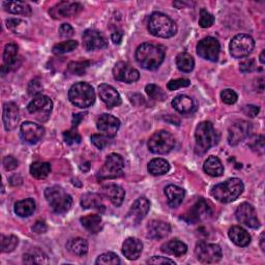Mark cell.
Here are the masks:
<instances>
[{
    "instance_id": "obj_46",
    "label": "cell",
    "mask_w": 265,
    "mask_h": 265,
    "mask_svg": "<svg viewBox=\"0 0 265 265\" xmlns=\"http://www.w3.org/2000/svg\"><path fill=\"white\" fill-rule=\"evenodd\" d=\"M8 28L16 34H22L26 31L27 24L20 19H9L7 20Z\"/></svg>"
},
{
    "instance_id": "obj_54",
    "label": "cell",
    "mask_w": 265,
    "mask_h": 265,
    "mask_svg": "<svg viewBox=\"0 0 265 265\" xmlns=\"http://www.w3.org/2000/svg\"><path fill=\"white\" fill-rule=\"evenodd\" d=\"M149 264H157V265H163V264H172L175 265L174 260H171L167 257H161V256H153L148 261Z\"/></svg>"
},
{
    "instance_id": "obj_55",
    "label": "cell",
    "mask_w": 265,
    "mask_h": 265,
    "mask_svg": "<svg viewBox=\"0 0 265 265\" xmlns=\"http://www.w3.org/2000/svg\"><path fill=\"white\" fill-rule=\"evenodd\" d=\"M4 166L8 171L14 170L18 167V161L16 160L14 156L8 155V156L5 157V160H4Z\"/></svg>"
},
{
    "instance_id": "obj_16",
    "label": "cell",
    "mask_w": 265,
    "mask_h": 265,
    "mask_svg": "<svg viewBox=\"0 0 265 265\" xmlns=\"http://www.w3.org/2000/svg\"><path fill=\"white\" fill-rule=\"evenodd\" d=\"M113 77L120 82L134 83L139 80L140 73L128 63L119 62L113 68Z\"/></svg>"
},
{
    "instance_id": "obj_41",
    "label": "cell",
    "mask_w": 265,
    "mask_h": 265,
    "mask_svg": "<svg viewBox=\"0 0 265 265\" xmlns=\"http://www.w3.org/2000/svg\"><path fill=\"white\" fill-rule=\"evenodd\" d=\"M23 261L27 264H45L48 263V258L42 251L35 249L24 254Z\"/></svg>"
},
{
    "instance_id": "obj_59",
    "label": "cell",
    "mask_w": 265,
    "mask_h": 265,
    "mask_svg": "<svg viewBox=\"0 0 265 265\" xmlns=\"http://www.w3.org/2000/svg\"><path fill=\"white\" fill-rule=\"evenodd\" d=\"M32 230H33L35 233H37V234H42V233H45V232L48 230V227H47V225H46L45 222H43V221H37V222L33 225Z\"/></svg>"
},
{
    "instance_id": "obj_57",
    "label": "cell",
    "mask_w": 265,
    "mask_h": 265,
    "mask_svg": "<svg viewBox=\"0 0 265 265\" xmlns=\"http://www.w3.org/2000/svg\"><path fill=\"white\" fill-rule=\"evenodd\" d=\"M59 34L65 38L72 37L74 35V28L70 24H63L59 28Z\"/></svg>"
},
{
    "instance_id": "obj_21",
    "label": "cell",
    "mask_w": 265,
    "mask_h": 265,
    "mask_svg": "<svg viewBox=\"0 0 265 265\" xmlns=\"http://www.w3.org/2000/svg\"><path fill=\"white\" fill-rule=\"evenodd\" d=\"M98 95L109 108L117 107L121 104V97L118 91L111 85L106 83H103L98 86Z\"/></svg>"
},
{
    "instance_id": "obj_15",
    "label": "cell",
    "mask_w": 265,
    "mask_h": 265,
    "mask_svg": "<svg viewBox=\"0 0 265 265\" xmlns=\"http://www.w3.org/2000/svg\"><path fill=\"white\" fill-rule=\"evenodd\" d=\"M82 6L78 3H70V2H63L55 5L50 9L49 14L54 19H64V18H72L77 16L81 10Z\"/></svg>"
},
{
    "instance_id": "obj_52",
    "label": "cell",
    "mask_w": 265,
    "mask_h": 265,
    "mask_svg": "<svg viewBox=\"0 0 265 265\" xmlns=\"http://www.w3.org/2000/svg\"><path fill=\"white\" fill-rule=\"evenodd\" d=\"M191 81L188 79H176V80H171L168 84L167 87L169 90H176L179 88H185L190 86Z\"/></svg>"
},
{
    "instance_id": "obj_40",
    "label": "cell",
    "mask_w": 265,
    "mask_h": 265,
    "mask_svg": "<svg viewBox=\"0 0 265 265\" xmlns=\"http://www.w3.org/2000/svg\"><path fill=\"white\" fill-rule=\"evenodd\" d=\"M51 172L49 163L35 162L30 166V174L36 179H45Z\"/></svg>"
},
{
    "instance_id": "obj_36",
    "label": "cell",
    "mask_w": 265,
    "mask_h": 265,
    "mask_svg": "<svg viewBox=\"0 0 265 265\" xmlns=\"http://www.w3.org/2000/svg\"><path fill=\"white\" fill-rule=\"evenodd\" d=\"M4 8L7 12L14 15H22V16H30L31 8L26 3L21 2H5L3 4Z\"/></svg>"
},
{
    "instance_id": "obj_22",
    "label": "cell",
    "mask_w": 265,
    "mask_h": 265,
    "mask_svg": "<svg viewBox=\"0 0 265 265\" xmlns=\"http://www.w3.org/2000/svg\"><path fill=\"white\" fill-rule=\"evenodd\" d=\"M19 108L15 103H6L4 105V113L3 120L5 125V129L7 131H13L16 129L19 123Z\"/></svg>"
},
{
    "instance_id": "obj_1",
    "label": "cell",
    "mask_w": 265,
    "mask_h": 265,
    "mask_svg": "<svg viewBox=\"0 0 265 265\" xmlns=\"http://www.w3.org/2000/svg\"><path fill=\"white\" fill-rule=\"evenodd\" d=\"M165 48L160 45L144 43L136 50V60L141 68L154 71L160 68L165 59Z\"/></svg>"
},
{
    "instance_id": "obj_34",
    "label": "cell",
    "mask_w": 265,
    "mask_h": 265,
    "mask_svg": "<svg viewBox=\"0 0 265 265\" xmlns=\"http://www.w3.org/2000/svg\"><path fill=\"white\" fill-rule=\"evenodd\" d=\"M82 226L90 233H97L103 228V221L98 215H88L80 219Z\"/></svg>"
},
{
    "instance_id": "obj_6",
    "label": "cell",
    "mask_w": 265,
    "mask_h": 265,
    "mask_svg": "<svg viewBox=\"0 0 265 265\" xmlns=\"http://www.w3.org/2000/svg\"><path fill=\"white\" fill-rule=\"evenodd\" d=\"M71 103L78 108H88L95 101V92L91 85L86 82L75 83L69 90Z\"/></svg>"
},
{
    "instance_id": "obj_51",
    "label": "cell",
    "mask_w": 265,
    "mask_h": 265,
    "mask_svg": "<svg viewBox=\"0 0 265 265\" xmlns=\"http://www.w3.org/2000/svg\"><path fill=\"white\" fill-rule=\"evenodd\" d=\"M64 139H65V142L70 144V145L79 144L81 142V136L79 135V133H77L74 130L65 132L64 133Z\"/></svg>"
},
{
    "instance_id": "obj_5",
    "label": "cell",
    "mask_w": 265,
    "mask_h": 265,
    "mask_svg": "<svg viewBox=\"0 0 265 265\" xmlns=\"http://www.w3.org/2000/svg\"><path fill=\"white\" fill-rule=\"evenodd\" d=\"M45 197L56 214H66L73 204L72 197L60 187H50L45 191Z\"/></svg>"
},
{
    "instance_id": "obj_44",
    "label": "cell",
    "mask_w": 265,
    "mask_h": 265,
    "mask_svg": "<svg viewBox=\"0 0 265 265\" xmlns=\"http://www.w3.org/2000/svg\"><path fill=\"white\" fill-rule=\"evenodd\" d=\"M19 243V239L15 235H2V251L4 253L13 252Z\"/></svg>"
},
{
    "instance_id": "obj_19",
    "label": "cell",
    "mask_w": 265,
    "mask_h": 265,
    "mask_svg": "<svg viewBox=\"0 0 265 265\" xmlns=\"http://www.w3.org/2000/svg\"><path fill=\"white\" fill-rule=\"evenodd\" d=\"M96 128L103 135L113 138L120 128V121L113 115L103 114L97 119Z\"/></svg>"
},
{
    "instance_id": "obj_20",
    "label": "cell",
    "mask_w": 265,
    "mask_h": 265,
    "mask_svg": "<svg viewBox=\"0 0 265 265\" xmlns=\"http://www.w3.org/2000/svg\"><path fill=\"white\" fill-rule=\"evenodd\" d=\"M45 130L42 126L31 121H25L21 125L20 135L21 138L29 144L37 143L44 136Z\"/></svg>"
},
{
    "instance_id": "obj_33",
    "label": "cell",
    "mask_w": 265,
    "mask_h": 265,
    "mask_svg": "<svg viewBox=\"0 0 265 265\" xmlns=\"http://www.w3.org/2000/svg\"><path fill=\"white\" fill-rule=\"evenodd\" d=\"M67 249L73 255L82 257V256H85L88 252V242L86 241V239L81 237L72 238L68 241Z\"/></svg>"
},
{
    "instance_id": "obj_53",
    "label": "cell",
    "mask_w": 265,
    "mask_h": 265,
    "mask_svg": "<svg viewBox=\"0 0 265 265\" xmlns=\"http://www.w3.org/2000/svg\"><path fill=\"white\" fill-rule=\"evenodd\" d=\"M42 90H43V86L38 80H33L28 85V93L30 95H33L34 97L37 95H40Z\"/></svg>"
},
{
    "instance_id": "obj_2",
    "label": "cell",
    "mask_w": 265,
    "mask_h": 265,
    "mask_svg": "<svg viewBox=\"0 0 265 265\" xmlns=\"http://www.w3.org/2000/svg\"><path fill=\"white\" fill-rule=\"evenodd\" d=\"M149 32L157 37L170 38L177 32V26L175 22L163 13H153L148 20Z\"/></svg>"
},
{
    "instance_id": "obj_35",
    "label": "cell",
    "mask_w": 265,
    "mask_h": 265,
    "mask_svg": "<svg viewBox=\"0 0 265 265\" xmlns=\"http://www.w3.org/2000/svg\"><path fill=\"white\" fill-rule=\"evenodd\" d=\"M170 170V164L164 158H153L148 164V172L153 176L166 174Z\"/></svg>"
},
{
    "instance_id": "obj_23",
    "label": "cell",
    "mask_w": 265,
    "mask_h": 265,
    "mask_svg": "<svg viewBox=\"0 0 265 265\" xmlns=\"http://www.w3.org/2000/svg\"><path fill=\"white\" fill-rule=\"evenodd\" d=\"M149 208H150V202L144 197L139 198L131 206L128 216L133 222L138 223L147 215Z\"/></svg>"
},
{
    "instance_id": "obj_49",
    "label": "cell",
    "mask_w": 265,
    "mask_h": 265,
    "mask_svg": "<svg viewBox=\"0 0 265 265\" xmlns=\"http://www.w3.org/2000/svg\"><path fill=\"white\" fill-rule=\"evenodd\" d=\"M91 142L96 148L104 149L106 146L109 145V137L103 134H94L91 136Z\"/></svg>"
},
{
    "instance_id": "obj_62",
    "label": "cell",
    "mask_w": 265,
    "mask_h": 265,
    "mask_svg": "<svg viewBox=\"0 0 265 265\" xmlns=\"http://www.w3.org/2000/svg\"><path fill=\"white\" fill-rule=\"evenodd\" d=\"M260 246H261L262 251L264 252V250H265V247H264V233H262L261 236H260Z\"/></svg>"
},
{
    "instance_id": "obj_56",
    "label": "cell",
    "mask_w": 265,
    "mask_h": 265,
    "mask_svg": "<svg viewBox=\"0 0 265 265\" xmlns=\"http://www.w3.org/2000/svg\"><path fill=\"white\" fill-rule=\"evenodd\" d=\"M256 70V65L253 59H247L240 64V71L244 74L252 73Z\"/></svg>"
},
{
    "instance_id": "obj_63",
    "label": "cell",
    "mask_w": 265,
    "mask_h": 265,
    "mask_svg": "<svg viewBox=\"0 0 265 265\" xmlns=\"http://www.w3.org/2000/svg\"><path fill=\"white\" fill-rule=\"evenodd\" d=\"M260 63H261L262 65H264V63H265V60H264V51H262L261 55H260Z\"/></svg>"
},
{
    "instance_id": "obj_11",
    "label": "cell",
    "mask_w": 265,
    "mask_h": 265,
    "mask_svg": "<svg viewBox=\"0 0 265 265\" xmlns=\"http://www.w3.org/2000/svg\"><path fill=\"white\" fill-rule=\"evenodd\" d=\"M221 45L219 40L213 36L204 37L197 45V54L209 62H217L219 59Z\"/></svg>"
},
{
    "instance_id": "obj_26",
    "label": "cell",
    "mask_w": 265,
    "mask_h": 265,
    "mask_svg": "<svg viewBox=\"0 0 265 265\" xmlns=\"http://www.w3.org/2000/svg\"><path fill=\"white\" fill-rule=\"evenodd\" d=\"M143 250V243L141 240L135 237H129L123 244V254L129 260H137Z\"/></svg>"
},
{
    "instance_id": "obj_61",
    "label": "cell",
    "mask_w": 265,
    "mask_h": 265,
    "mask_svg": "<svg viewBox=\"0 0 265 265\" xmlns=\"http://www.w3.org/2000/svg\"><path fill=\"white\" fill-rule=\"evenodd\" d=\"M82 119H83V115L82 114H74V117H73V128L74 129L77 128Z\"/></svg>"
},
{
    "instance_id": "obj_12",
    "label": "cell",
    "mask_w": 265,
    "mask_h": 265,
    "mask_svg": "<svg viewBox=\"0 0 265 265\" xmlns=\"http://www.w3.org/2000/svg\"><path fill=\"white\" fill-rule=\"evenodd\" d=\"M195 254L198 260L205 264L217 263L222 259V249L220 246L215 243L201 242L197 244Z\"/></svg>"
},
{
    "instance_id": "obj_3",
    "label": "cell",
    "mask_w": 265,
    "mask_h": 265,
    "mask_svg": "<svg viewBox=\"0 0 265 265\" xmlns=\"http://www.w3.org/2000/svg\"><path fill=\"white\" fill-rule=\"evenodd\" d=\"M243 189V182L239 178H230L211 189V196L221 203H230L242 194Z\"/></svg>"
},
{
    "instance_id": "obj_14",
    "label": "cell",
    "mask_w": 265,
    "mask_h": 265,
    "mask_svg": "<svg viewBox=\"0 0 265 265\" xmlns=\"http://www.w3.org/2000/svg\"><path fill=\"white\" fill-rule=\"evenodd\" d=\"M252 133V125L246 120L235 121L228 130V142L231 146H236L246 140Z\"/></svg>"
},
{
    "instance_id": "obj_29",
    "label": "cell",
    "mask_w": 265,
    "mask_h": 265,
    "mask_svg": "<svg viewBox=\"0 0 265 265\" xmlns=\"http://www.w3.org/2000/svg\"><path fill=\"white\" fill-rule=\"evenodd\" d=\"M231 241L238 247H247L251 242V236L247 230L239 226H233L228 232Z\"/></svg>"
},
{
    "instance_id": "obj_43",
    "label": "cell",
    "mask_w": 265,
    "mask_h": 265,
    "mask_svg": "<svg viewBox=\"0 0 265 265\" xmlns=\"http://www.w3.org/2000/svg\"><path fill=\"white\" fill-rule=\"evenodd\" d=\"M95 264L117 265V264H120V259L116 254H114L112 252H108V253H104V254L99 255L97 257V259L95 260Z\"/></svg>"
},
{
    "instance_id": "obj_60",
    "label": "cell",
    "mask_w": 265,
    "mask_h": 265,
    "mask_svg": "<svg viewBox=\"0 0 265 265\" xmlns=\"http://www.w3.org/2000/svg\"><path fill=\"white\" fill-rule=\"evenodd\" d=\"M123 36H124V33L123 31H115L112 33V40L114 44H120L121 40H123Z\"/></svg>"
},
{
    "instance_id": "obj_48",
    "label": "cell",
    "mask_w": 265,
    "mask_h": 265,
    "mask_svg": "<svg viewBox=\"0 0 265 265\" xmlns=\"http://www.w3.org/2000/svg\"><path fill=\"white\" fill-rule=\"evenodd\" d=\"M214 23H215V17L210 13H208L205 9H201L199 25L202 28H207V27H210L211 25H214Z\"/></svg>"
},
{
    "instance_id": "obj_27",
    "label": "cell",
    "mask_w": 265,
    "mask_h": 265,
    "mask_svg": "<svg viewBox=\"0 0 265 265\" xmlns=\"http://www.w3.org/2000/svg\"><path fill=\"white\" fill-rule=\"evenodd\" d=\"M165 195L167 197L169 206L172 208H176L182 203L186 192L184 189H181L177 186L170 185L165 189Z\"/></svg>"
},
{
    "instance_id": "obj_28",
    "label": "cell",
    "mask_w": 265,
    "mask_h": 265,
    "mask_svg": "<svg viewBox=\"0 0 265 265\" xmlns=\"http://www.w3.org/2000/svg\"><path fill=\"white\" fill-rule=\"evenodd\" d=\"M173 108L180 114H189L195 110L194 100L185 94L177 95L172 100Z\"/></svg>"
},
{
    "instance_id": "obj_32",
    "label": "cell",
    "mask_w": 265,
    "mask_h": 265,
    "mask_svg": "<svg viewBox=\"0 0 265 265\" xmlns=\"http://www.w3.org/2000/svg\"><path fill=\"white\" fill-rule=\"evenodd\" d=\"M35 211V202L33 199L20 200L15 204V213L21 218H28Z\"/></svg>"
},
{
    "instance_id": "obj_58",
    "label": "cell",
    "mask_w": 265,
    "mask_h": 265,
    "mask_svg": "<svg viewBox=\"0 0 265 265\" xmlns=\"http://www.w3.org/2000/svg\"><path fill=\"white\" fill-rule=\"evenodd\" d=\"M260 109L258 106H254V105H248L243 108V112L247 116L249 117H255L258 115Z\"/></svg>"
},
{
    "instance_id": "obj_9",
    "label": "cell",
    "mask_w": 265,
    "mask_h": 265,
    "mask_svg": "<svg viewBox=\"0 0 265 265\" xmlns=\"http://www.w3.org/2000/svg\"><path fill=\"white\" fill-rule=\"evenodd\" d=\"M28 112L33 115L35 119L40 123H45L49 119L52 109H53V101L52 99L44 94L35 96L28 105Z\"/></svg>"
},
{
    "instance_id": "obj_4",
    "label": "cell",
    "mask_w": 265,
    "mask_h": 265,
    "mask_svg": "<svg viewBox=\"0 0 265 265\" xmlns=\"http://www.w3.org/2000/svg\"><path fill=\"white\" fill-rule=\"evenodd\" d=\"M196 150L198 153H205L213 146L218 143V135L213 126L209 121H203L199 124L195 131Z\"/></svg>"
},
{
    "instance_id": "obj_24",
    "label": "cell",
    "mask_w": 265,
    "mask_h": 265,
    "mask_svg": "<svg viewBox=\"0 0 265 265\" xmlns=\"http://www.w3.org/2000/svg\"><path fill=\"white\" fill-rule=\"evenodd\" d=\"M171 231V227L164 221H151L147 225V236L152 239H162Z\"/></svg>"
},
{
    "instance_id": "obj_50",
    "label": "cell",
    "mask_w": 265,
    "mask_h": 265,
    "mask_svg": "<svg viewBox=\"0 0 265 265\" xmlns=\"http://www.w3.org/2000/svg\"><path fill=\"white\" fill-rule=\"evenodd\" d=\"M221 98H222V100L225 104L233 105V104H235L237 101L238 96H237V93L234 90H232V89H225L221 93Z\"/></svg>"
},
{
    "instance_id": "obj_38",
    "label": "cell",
    "mask_w": 265,
    "mask_h": 265,
    "mask_svg": "<svg viewBox=\"0 0 265 265\" xmlns=\"http://www.w3.org/2000/svg\"><path fill=\"white\" fill-rule=\"evenodd\" d=\"M176 66L179 71L184 73H191L194 70L195 60L189 53L182 52L176 56Z\"/></svg>"
},
{
    "instance_id": "obj_39",
    "label": "cell",
    "mask_w": 265,
    "mask_h": 265,
    "mask_svg": "<svg viewBox=\"0 0 265 265\" xmlns=\"http://www.w3.org/2000/svg\"><path fill=\"white\" fill-rule=\"evenodd\" d=\"M17 56H18V46L15 43L8 44L4 52L5 67H8L9 69L14 67L17 62Z\"/></svg>"
},
{
    "instance_id": "obj_17",
    "label": "cell",
    "mask_w": 265,
    "mask_h": 265,
    "mask_svg": "<svg viewBox=\"0 0 265 265\" xmlns=\"http://www.w3.org/2000/svg\"><path fill=\"white\" fill-rule=\"evenodd\" d=\"M211 214H213V210H211L208 202H206L204 199H199L185 216V220L189 223H197L207 219L211 216Z\"/></svg>"
},
{
    "instance_id": "obj_31",
    "label": "cell",
    "mask_w": 265,
    "mask_h": 265,
    "mask_svg": "<svg viewBox=\"0 0 265 265\" xmlns=\"http://www.w3.org/2000/svg\"><path fill=\"white\" fill-rule=\"evenodd\" d=\"M187 244L178 239H172L162 246V252L175 257H181L187 253Z\"/></svg>"
},
{
    "instance_id": "obj_10",
    "label": "cell",
    "mask_w": 265,
    "mask_h": 265,
    "mask_svg": "<svg viewBox=\"0 0 265 265\" xmlns=\"http://www.w3.org/2000/svg\"><path fill=\"white\" fill-rule=\"evenodd\" d=\"M255 47L254 38L249 34H237L230 42V54L234 58L249 56Z\"/></svg>"
},
{
    "instance_id": "obj_25",
    "label": "cell",
    "mask_w": 265,
    "mask_h": 265,
    "mask_svg": "<svg viewBox=\"0 0 265 265\" xmlns=\"http://www.w3.org/2000/svg\"><path fill=\"white\" fill-rule=\"evenodd\" d=\"M101 192L104 196L107 199H109V201L115 206H120L126 197L125 190L121 187L113 184L104 186L101 188Z\"/></svg>"
},
{
    "instance_id": "obj_7",
    "label": "cell",
    "mask_w": 265,
    "mask_h": 265,
    "mask_svg": "<svg viewBox=\"0 0 265 265\" xmlns=\"http://www.w3.org/2000/svg\"><path fill=\"white\" fill-rule=\"evenodd\" d=\"M125 168V161L121 155L117 153H111L106 158V162L97 173V177L100 180L113 179L123 175Z\"/></svg>"
},
{
    "instance_id": "obj_8",
    "label": "cell",
    "mask_w": 265,
    "mask_h": 265,
    "mask_svg": "<svg viewBox=\"0 0 265 265\" xmlns=\"http://www.w3.org/2000/svg\"><path fill=\"white\" fill-rule=\"evenodd\" d=\"M175 146L174 137L167 131L154 133L148 141V149L155 154H166Z\"/></svg>"
},
{
    "instance_id": "obj_37",
    "label": "cell",
    "mask_w": 265,
    "mask_h": 265,
    "mask_svg": "<svg viewBox=\"0 0 265 265\" xmlns=\"http://www.w3.org/2000/svg\"><path fill=\"white\" fill-rule=\"evenodd\" d=\"M81 205L85 209H99L104 207L101 197L95 193L84 194L81 198Z\"/></svg>"
},
{
    "instance_id": "obj_18",
    "label": "cell",
    "mask_w": 265,
    "mask_h": 265,
    "mask_svg": "<svg viewBox=\"0 0 265 265\" xmlns=\"http://www.w3.org/2000/svg\"><path fill=\"white\" fill-rule=\"evenodd\" d=\"M83 47L87 51H95L100 50L108 46V42L106 37L97 30L87 29L83 33Z\"/></svg>"
},
{
    "instance_id": "obj_45",
    "label": "cell",
    "mask_w": 265,
    "mask_h": 265,
    "mask_svg": "<svg viewBox=\"0 0 265 265\" xmlns=\"http://www.w3.org/2000/svg\"><path fill=\"white\" fill-rule=\"evenodd\" d=\"M145 91L151 98L155 100H165L166 98V93L164 92V90L155 84L146 85Z\"/></svg>"
},
{
    "instance_id": "obj_47",
    "label": "cell",
    "mask_w": 265,
    "mask_h": 265,
    "mask_svg": "<svg viewBox=\"0 0 265 265\" xmlns=\"http://www.w3.org/2000/svg\"><path fill=\"white\" fill-rule=\"evenodd\" d=\"M90 63L89 62H76V63H71L69 65V72L73 75H77V76H81L83 74H85L87 68L89 67Z\"/></svg>"
},
{
    "instance_id": "obj_30",
    "label": "cell",
    "mask_w": 265,
    "mask_h": 265,
    "mask_svg": "<svg viewBox=\"0 0 265 265\" xmlns=\"http://www.w3.org/2000/svg\"><path fill=\"white\" fill-rule=\"evenodd\" d=\"M203 170L209 176L219 177L224 173V166L217 156H209L203 165Z\"/></svg>"
},
{
    "instance_id": "obj_42",
    "label": "cell",
    "mask_w": 265,
    "mask_h": 265,
    "mask_svg": "<svg viewBox=\"0 0 265 265\" xmlns=\"http://www.w3.org/2000/svg\"><path fill=\"white\" fill-rule=\"evenodd\" d=\"M77 47H78V42L71 39V40H67V42H63L54 45V47L52 49V52L54 53L55 55H62L74 51Z\"/></svg>"
},
{
    "instance_id": "obj_13",
    "label": "cell",
    "mask_w": 265,
    "mask_h": 265,
    "mask_svg": "<svg viewBox=\"0 0 265 265\" xmlns=\"http://www.w3.org/2000/svg\"><path fill=\"white\" fill-rule=\"evenodd\" d=\"M237 221L252 229H257L260 227V222L257 216V211L255 208L249 204V203H242L240 204L235 213Z\"/></svg>"
}]
</instances>
